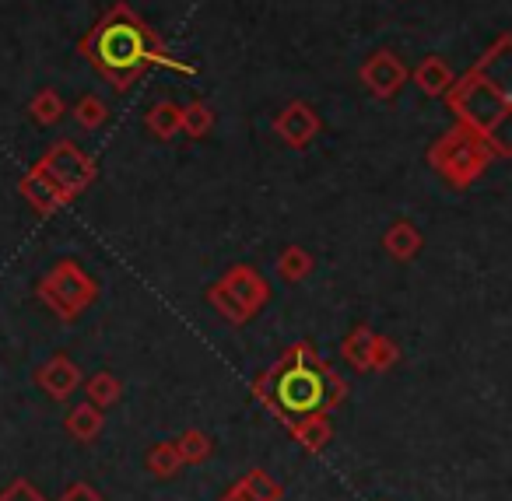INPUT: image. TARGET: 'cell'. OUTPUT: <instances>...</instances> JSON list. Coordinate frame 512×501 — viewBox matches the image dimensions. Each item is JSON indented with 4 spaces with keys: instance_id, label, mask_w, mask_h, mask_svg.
I'll return each instance as SVG.
<instances>
[{
    "instance_id": "cell-1",
    "label": "cell",
    "mask_w": 512,
    "mask_h": 501,
    "mask_svg": "<svg viewBox=\"0 0 512 501\" xmlns=\"http://www.w3.org/2000/svg\"><path fill=\"white\" fill-rule=\"evenodd\" d=\"M95 53L109 71H130L148 57V43H144V32L130 22H113L99 32L95 39Z\"/></svg>"
}]
</instances>
